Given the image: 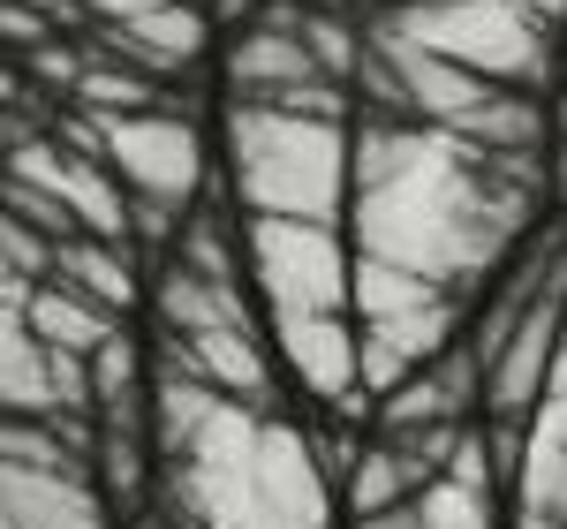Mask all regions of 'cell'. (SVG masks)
Segmentation results:
<instances>
[{
  "label": "cell",
  "mask_w": 567,
  "mask_h": 529,
  "mask_svg": "<svg viewBox=\"0 0 567 529\" xmlns=\"http://www.w3.org/2000/svg\"><path fill=\"white\" fill-rule=\"evenodd\" d=\"M537 189H553V159L537 152H477L409 114L355 122V250L409 264L454 295H477L507 264L537 220Z\"/></svg>",
  "instance_id": "1"
},
{
  "label": "cell",
  "mask_w": 567,
  "mask_h": 529,
  "mask_svg": "<svg viewBox=\"0 0 567 529\" xmlns=\"http://www.w3.org/2000/svg\"><path fill=\"white\" fill-rule=\"evenodd\" d=\"M152 507L175 529H333L341 477L326 469L318 432L280 408L227 401L152 355Z\"/></svg>",
  "instance_id": "2"
},
{
  "label": "cell",
  "mask_w": 567,
  "mask_h": 529,
  "mask_svg": "<svg viewBox=\"0 0 567 529\" xmlns=\"http://www.w3.org/2000/svg\"><path fill=\"white\" fill-rule=\"evenodd\" d=\"M227 181L243 220H326L349 227L355 205V129L326 114H288L265 98H227Z\"/></svg>",
  "instance_id": "3"
},
{
  "label": "cell",
  "mask_w": 567,
  "mask_h": 529,
  "mask_svg": "<svg viewBox=\"0 0 567 529\" xmlns=\"http://www.w3.org/2000/svg\"><path fill=\"white\" fill-rule=\"evenodd\" d=\"M379 31L424 45L484 84L537 91L553 76V23L529 0H409V8L379 15Z\"/></svg>",
  "instance_id": "4"
},
{
  "label": "cell",
  "mask_w": 567,
  "mask_h": 529,
  "mask_svg": "<svg viewBox=\"0 0 567 529\" xmlns=\"http://www.w3.org/2000/svg\"><path fill=\"white\" fill-rule=\"evenodd\" d=\"M243 264L265 318L355 310V235L326 220H243Z\"/></svg>",
  "instance_id": "5"
},
{
  "label": "cell",
  "mask_w": 567,
  "mask_h": 529,
  "mask_svg": "<svg viewBox=\"0 0 567 529\" xmlns=\"http://www.w3.org/2000/svg\"><path fill=\"white\" fill-rule=\"evenodd\" d=\"M69 144L106 159L136 205H167L189 212V197L205 189V129L175 106H144V114H76Z\"/></svg>",
  "instance_id": "6"
},
{
  "label": "cell",
  "mask_w": 567,
  "mask_h": 529,
  "mask_svg": "<svg viewBox=\"0 0 567 529\" xmlns=\"http://www.w3.org/2000/svg\"><path fill=\"white\" fill-rule=\"evenodd\" d=\"M265 333H272L280 371H288L310 401H326V408H341V416H363V408H371V394H363V325H355V310L265 318Z\"/></svg>",
  "instance_id": "7"
},
{
  "label": "cell",
  "mask_w": 567,
  "mask_h": 529,
  "mask_svg": "<svg viewBox=\"0 0 567 529\" xmlns=\"http://www.w3.org/2000/svg\"><path fill=\"white\" fill-rule=\"evenodd\" d=\"M560 333H567V280H553L537 303L515 318V333L484 363V416H537L560 371Z\"/></svg>",
  "instance_id": "8"
},
{
  "label": "cell",
  "mask_w": 567,
  "mask_h": 529,
  "mask_svg": "<svg viewBox=\"0 0 567 529\" xmlns=\"http://www.w3.org/2000/svg\"><path fill=\"white\" fill-rule=\"evenodd\" d=\"M159 363H175L189 378L219 386L227 401H258L272 408V378H280V355L265 325H205V333H159Z\"/></svg>",
  "instance_id": "9"
},
{
  "label": "cell",
  "mask_w": 567,
  "mask_h": 529,
  "mask_svg": "<svg viewBox=\"0 0 567 529\" xmlns=\"http://www.w3.org/2000/svg\"><path fill=\"white\" fill-rule=\"evenodd\" d=\"M318 76L326 69L303 39V8H288V0H265V15L227 45V98H280Z\"/></svg>",
  "instance_id": "10"
},
{
  "label": "cell",
  "mask_w": 567,
  "mask_h": 529,
  "mask_svg": "<svg viewBox=\"0 0 567 529\" xmlns=\"http://www.w3.org/2000/svg\"><path fill=\"white\" fill-rule=\"evenodd\" d=\"M0 401H8V416H91V355L53 349L23 318H8Z\"/></svg>",
  "instance_id": "11"
},
{
  "label": "cell",
  "mask_w": 567,
  "mask_h": 529,
  "mask_svg": "<svg viewBox=\"0 0 567 529\" xmlns=\"http://www.w3.org/2000/svg\"><path fill=\"white\" fill-rule=\"evenodd\" d=\"M0 529H114L106 485L84 469H23L0 461Z\"/></svg>",
  "instance_id": "12"
},
{
  "label": "cell",
  "mask_w": 567,
  "mask_h": 529,
  "mask_svg": "<svg viewBox=\"0 0 567 529\" xmlns=\"http://www.w3.org/2000/svg\"><path fill=\"white\" fill-rule=\"evenodd\" d=\"M484 401V355L470 341H454V349L424 363V371H409L386 401H379V432H424V424H470Z\"/></svg>",
  "instance_id": "13"
},
{
  "label": "cell",
  "mask_w": 567,
  "mask_h": 529,
  "mask_svg": "<svg viewBox=\"0 0 567 529\" xmlns=\"http://www.w3.org/2000/svg\"><path fill=\"white\" fill-rule=\"evenodd\" d=\"M8 318H23L39 341H53L69 355H99L122 333V310L91 303V295L61 288V280H8Z\"/></svg>",
  "instance_id": "14"
},
{
  "label": "cell",
  "mask_w": 567,
  "mask_h": 529,
  "mask_svg": "<svg viewBox=\"0 0 567 529\" xmlns=\"http://www.w3.org/2000/svg\"><path fill=\"white\" fill-rule=\"evenodd\" d=\"M99 39L114 45V53H130L136 69H189V61H205V45H213V8L159 0L152 15H136L122 31H99Z\"/></svg>",
  "instance_id": "15"
},
{
  "label": "cell",
  "mask_w": 567,
  "mask_h": 529,
  "mask_svg": "<svg viewBox=\"0 0 567 529\" xmlns=\"http://www.w3.org/2000/svg\"><path fill=\"white\" fill-rule=\"evenodd\" d=\"M53 280L76 288L106 310H136L144 303V280H136V250L130 242H106V235H69L53 250Z\"/></svg>",
  "instance_id": "16"
},
{
  "label": "cell",
  "mask_w": 567,
  "mask_h": 529,
  "mask_svg": "<svg viewBox=\"0 0 567 529\" xmlns=\"http://www.w3.org/2000/svg\"><path fill=\"white\" fill-rule=\"evenodd\" d=\"M424 485H432V477H424V461H416L401 439H386V432H379V439H363V454H355L349 485H341V507H349V522H363V515L409 507Z\"/></svg>",
  "instance_id": "17"
},
{
  "label": "cell",
  "mask_w": 567,
  "mask_h": 529,
  "mask_svg": "<svg viewBox=\"0 0 567 529\" xmlns=\"http://www.w3.org/2000/svg\"><path fill=\"white\" fill-rule=\"evenodd\" d=\"M416 522L424 529H499V491H477L462 477H432L416 491Z\"/></svg>",
  "instance_id": "18"
},
{
  "label": "cell",
  "mask_w": 567,
  "mask_h": 529,
  "mask_svg": "<svg viewBox=\"0 0 567 529\" xmlns=\"http://www.w3.org/2000/svg\"><path fill=\"white\" fill-rule=\"evenodd\" d=\"M529 424H537L545 439H560V446H567V394H545V408H537Z\"/></svg>",
  "instance_id": "19"
},
{
  "label": "cell",
  "mask_w": 567,
  "mask_h": 529,
  "mask_svg": "<svg viewBox=\"0 0 567 529\" xmlns=\"http://www.w3.org/2000/svg\"><path fill=\"white\" fill-rule=\"evenodd\" d=\"M205 8H213V15H243V23H258V15H265V0H205Z\"/></svg>",
  "instance_id": "20"
},
{
  "label": "cell",
  "mask_w": 567,
  "mask_h": 529,
  "mask_svg": "<svg viewBox=\"0 0 567 529\" xmlns=\"http://www.w3.org/2000/svg\"><path fill=\"white\" fill-rule=\"evenodd\" d=\"M553 197L567 205V136H553Z\"/></svg>",
  "instance_id": "21"
},
{
  "label": "cell",
  "mask_w": 567,
  "mask_h": 529,
  "mask_svg": "<svg viewBox=\"0 0 567 529\" xmlns=\"http://www.w3.org/2000/svg\"><path fill=\"white\" fill-rule=\"evenodd\" d=\"M529 8H537L545 23H567V0H529Z\"/></svg>",
  "instance_id": "22"
},
{
  "label": "cell",
  "mask_w": 567,
  "mask_h": 529,
  "mask_svg": "<svg viewBox=\"0 0 567 529\" xmlns=\"http://www.w3.org/2000/svg\"><path fill=\"white\" fill-rule=\"evenodd\" d=\"M136 529H175V522H167L159 507H144V515H136Z\"/></svg>",
  "instance_id": "23"
},
{
  "label": "cell",
  "mask_w": 567,
  "mask_h": 529,
  "mask_svg": "<svg viewBox=\"0 0 567 529\" xmlns=\"http://www.w3.org/2000/svg\"><path fill=\"white\" fill-rule=\"evenodd\" d=\"M553 394H567V333H560V371H553Z\"/></svg>",
  "instance_id": "24"
},
{
  "label": "cell",
  "mask_w": 567,
  "mask_h": 529,
  "mask_svg": "<svg viewBox=\"0 0 567 529\" xmlns=\"http://www.w3.org/2000/svg\"><path fill=\"white\" fill-rule=\"evenodd\" d=\"M189 8H205V0H189Z\"/></svg>",
  "instance_id": "25"
}]
</instances>
